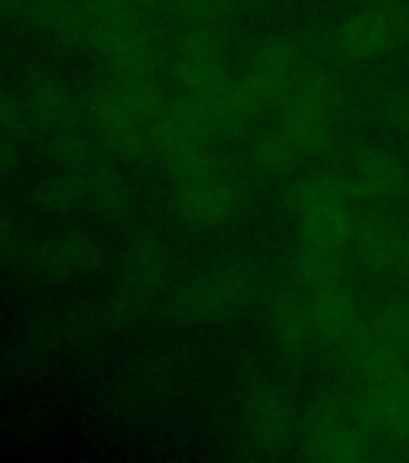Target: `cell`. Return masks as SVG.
Segmentation results:
<instances>
[{"mask_svg": "<svg viewBox=\"0 0 409 463\" xmlns=\"http://www.w3.org/2000/svg\"><path fill=\"white\" fill-rule=\"evenodd\" d=\"M309 65V43L294 36H270L251 51L224 92L202 101L215 116L222 136H227L270 109H280Z\"/></svg>", "mask_w": 409, "mask_h": 463, "instance_id": "1", "label": "cell"}, {"mask_svg": "<svg viewBox=\"0 0 409 463\" xmlns=\"http://www.w3.org/2000/svg\"><path fill=\"white\" fill-rule=\"evenodd\" d=\"M345 90L330 68L311 63L282 101L277 128L294 145L303 162L330 150L338 136Z\"/></svg>", "mask_w": 409, "mask_h": 463, "instance_id": "2", "label": "cell"}, {"mask_svg": "<svg viewBox=\"0 0 409 463\" xmlns=\"http://www.w3.org/2000/svg\"><path fill=\"white\" fill-rule=\"evenodd\" d=\"M357 195L345 176L330 172L306 174L292 195V217L302 244L349 249L357 217Z\"/></svg>", "mask_w": 409, "mask_h": 463, "instance_id": "3", "label": "cell"}, {"mask_svg": "<svg viewBox=\"0 0 409 463\" xmlns=\"http://www.w3.org/2000/svg\"><path fill=\"white\" fill-rule=\"evenodd\" d=\"M407 39L409 0H371L325 29L318 49L342 63H368Z\"/></svg>", "mask_w": 409, "mask_h": 463, "instance_id": "4", "label": "cell"}, {"mask_svg": "<svg viewBox=\"0 0 409 463\" xmlns=\"http://www.w3.org/2000/svg\"><path fill=\"white\" fill-rule=\"evenodd\" d=\"M246 188L229 166L212 155L173 172L172 210L193 227H222L244 213Z\"/></svg>", "mask_w": 409, "mask_h": 463, "instance_id": "5", "label": "cell"}, {"mask_svg": "<svg viewBox=\"0 0 409 463\" xmlns=\"http://www.w3.org/2000/svg\"><path fill=\"white\" fill-rule=\"evenodd\" d=\"M302 454L313 461L357 463L374 456V441L361 422L354 401L339 393H321L303 420Z\"/></svg>", "mask_w": 409, "mask_h": 463, "instance_id": "6", "label": "cell"}, {"mask_svg": "<svg viewBox=\"0 0 409 463\" xmlns=\"http://www.w3.org/2000/svg\"><path fill=\"white\" fill-rule=\"evenodd\" d=\"M173 78L191 99H212L227 90L229 39L219 24H191L181 29L173 46Z\"/></svg>", "mask_w": 409, "mask_h": 463, "instance_id": "7", "label": "cell"}, {"mask_svg": "<svg viewBox=\"0 0 409 463\" xmlns=\"http://www.w3.org/2000/svg\"><path fill=\"white\" fill-rule=\"evenodd\" d=\"M256 297V280L238 266H219L195 275L181 288L179 309L186 317L222 318L244 311Z\"/></svg>", "mask_w": 409, "mask_h": 463, "instance_id": "8", "label": "cell"}, {"mask_svg": "<svg viewBox=\"0 0 409 463\" xmlns=\"http://www.w3.org/2000/svg\"><path fill=\"white\" fill-rule=\"evenodd\" d=\"M345 179L357 198L386 205L400 201L407 194L409 169L388 147L364 145L352 152Z\"/></svg>", "mask_w": 409, "mask_h": 463, "instance_id": "9", "label": "cell"}, {"mask_svg": "<svg viewBox=\"0 0 409 463\" xmlns=\"http://www.w3.org/2000/svg\"><path fill=\"white\" fill-rule=\"evenodd\" d=\"M303 292L313 314L321 347H330L338 353L339 347L349 343L367 324L361 317V307L354 289L347 285V278L318 282V285L303 288Z\"/></svg>", "mask_w": 409, "mask_h": 463, "instance_id": "10", "label": "cell"}, {"mask_svg": "<svg viewBox=\"0 0 409 463\" xmlns=\"http://www.w3.org/2000/svg\"><path fill=\"white\" fill-rule=\"evenodd\" d=\"M354 408L371 434L409 441V372L361 383Z\"/></svg>", "mask_w": 409, "mask_h": 463, "instance_id": "11", "label": "cell"}, {"mask_svg": "<svg viewBox=\"0 0 409 463\" xmlns=\"http://www.w3.org/2000/svg\"><path fill=\"white\" fill-rule=\"evenodd\" d=\"M246 427L260 449L287 447L299 430L296 405L287 391L274 383L256 386L246 401Z\"/></svg>", "mask_w": 409, "mask_h": 463, "instance_id": "12", "label": "cell"}, {"mask_svg": "<svg viewBox=\"0 0 409 463\" xmlns=\"http://www.w3.org/2000/svg\"><path fill=\"white\" fill-rule=\"evenodd\" d=\"M267 324L277 345L289 357H306L321 347L306 292L302 295L294 288L274 289L267 302Z\"/></svg>", "mask_w": 409, "mask_h": 463, "instance_id": "13", "label": "cell"}, {"mask_svg": "<svg viewBox=\"0 0 409 463\" xmlns=\"http://www.w3.org/2000/svg\"><path fill=\"white\" fill-rule=\"evenodd\" d=\"M403 224L390 220H364L357 224L352 249L361 266L376 275H397Z\"/></svg>", "mask_w": 409, "mask_h": 463, "instance_id": "14", "label": "cell"}, {"mask_svg": "<svg viewBox=\"0 0 409 463\" xmlns=\"http://www.w3.org/2000/svg\"><path fill=\"white\" fill-rule=\"evenodd\" d=\"M253 169L265 179H284L303 165V157L277 126L258 133L251 145Z\"/></svg>", "mask_w": 409, "mask_h": 463, "instance_id": "15", "label": "cell"}, {"mask_svg": "<svg viewBox=\"0 0 409 463\" xmlns=\"http://www.w3.org/2000/svg\"><path fill=\"white\" fill-rule=\"evenodd\" d=\"M294 275L302 288L347 278V249L302 244L294 253Z\"/></svg>", "mask_w": 409, "mask_h": 463, "instance_id": "16", "label": "cell"}, {"mask_svg": "<svg viewBox=\"0 0 409 463\" xmlns=\"http://www.w3.org/2000/svg\"><path fill=\"white\" fill-rule=\"evenodd\" d=\"M237 5V0H162V10L183 22V27L219 24Z\"/></svg>", "mask_w": 409, "mask_h": 463, "instance_id": "17", "label": "cell"}, {"mask_svg": "<svg viewBox=\"0 0 409 463\" xmlns=\"http://www.w3.org/2000/svg\"><path fill=\"white\" fill-rule=\"evenodd\" d=\"M371 324L409 360V297L386 304Z\"/></svg>", "mask_w": 409, "mask_h": 463, "instance_id": "18", "label": "cell"}, {"mask_svg": "<svg viewBox=\"0 0 409 463\" xmlns=\"http://www.w3.org/2000/svg\"><path fill=\"white\" fill-rule=\"evenodd\" d=\"M381 116L383 121L388 123V128L409 137V85L393 90L383 97Z\"/></svg>", "mask_w": 409, "mask_h": 463, "instance_id": "19", "label": "cell"}, {"mask_svg": "<svg viewBox=\"0 0 409 463\" xmlns=\"http://www.w3.org/2000/svg\"><path fill=\"white\" fill-rule=\"evenodd\" d=\"M397 278L409 280V224H403V241H400V259H397Z\"/></svg>", "mask_w": 409, "mask_h": 463, "instance_id": "20", "label": "cell"}, {"mask_svg": "<svg viewBox=\"0 0 409 463\" xmlns=\"http://www.w3.org/2000/svg\"><path fill=\"white\" fill-rule=\"evenodd\" d=\"M237 3H253V0H237Z\"/></svg>", "mask_w": 409, "mask_h": 463, "instance_id": "21", "label": "cell"}, {"mask_svg": "<svg viewBox=\"0 0 409 463\" xmlns=\"http://www.w3.org/2000/svg\"><path fill=\"white\" fill-rule=\"evenodd\" d=\"M407 43H409V39H407Z\"/></svg>", "mask_w": 409, "mask_h": 463, "instance_id": "22", "label": "cell"}]
</instances>
